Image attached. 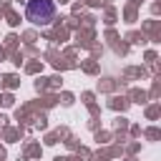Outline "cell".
<instances>
[{
	"instance_id": "cell-1",
	"label": "cell",
	"mask_w": 161,
	"mask_h": 161,
	"mask_svg": "<svg viewBox=\"0 0 161 161\" xmlns=\"http://www.w3.org/2000/svg\"><path fill=\"white\" fill-rule=\"evenodd\" d=\"M25 15L33 25H48L55 15V5L53 0H30L25 8Z\"/></svg>"
}]
</instances>
